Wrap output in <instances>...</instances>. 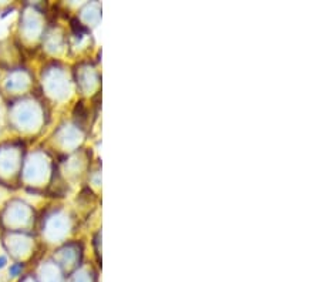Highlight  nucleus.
<instances>
[{"label":"nucleus","mask_w":320,"mask_h":282,"mask_svg":"<svg viewBox=\"0 0 320 282\" xmlns=\"http://www.w3.org/2000/svg\"><path fill=\"white\" fill-rule=\"evenodd\" d=\"M23 268H24L23 264H12L10 268H9V275H10L12 278H16V276L22 275Z\"/></svg>","instance_id":"obj_1"},{"label":"nucleus","mask_w":320,"mask_h":282,"mask_svg":"<svg viewBox=\"0 0 320 282\" xmlns=\"http://www.w3.org/2000/svg\"><path fill=\"white\" fill-rule=\"evenodd\" d=\"M8 267V258L5 255H0V269Z\"/></svg>","instance_id":"obj_2"}]
</instances>
